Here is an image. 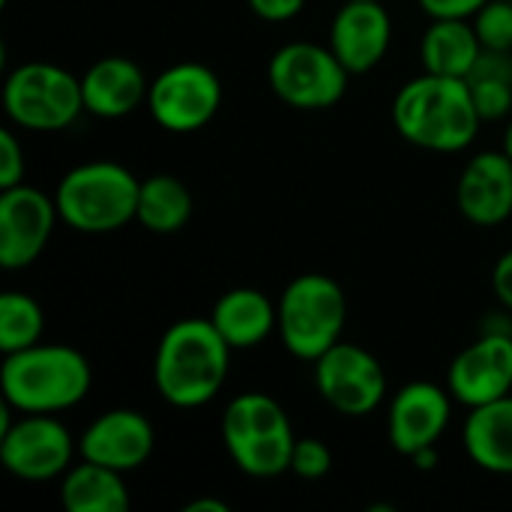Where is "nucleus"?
I'll return each mask as SVG.
<instances>
[{
	"instance_id": "obj_20",
	"label": "nucleus",
	"mask_w": 512,
	"mask_h": 512,
	"mask_svg": "<svg viewBox=\"0 0 512 512\" xmlns=\"http://www.w3.org/2000/svg\"><path fill=\"white\" fill-rule=\"evenodd\" d=\"M462 441L468 459L489 474H512V393L471 408Z\"/></svg>"
},
{
	"instance_id": "obj_34",
	"label": "nucleus",
	"mask_w": 512,
	"mask_h": 512,
	"mask_svg": "<svg viewBox=\"0 0 512 512\" xmlns=\"http://www.w3.org/2000/svg\"><path fill=\"white\" fill-rule=\"evenodd\" d=\"M507 156L512 159V114H510V123H507V129H504V147H501Z\"/></svg>"
},
{
	"instance_id": "obj_15",
	"label": "nucleus",
	"mask_w": 512,
	"mask_h": 512,
	"mask_svg": "<svg viewBox=\"0 0 512 512\" xmlns=\"http://www.w3.org/2000/svg\"><path fill=\"white\" fill-rule=\"evenodd\" d=\"M393 18L381 0H345L330 21L327 45L351 75L372 72L390 51Z\"/></svg>"
},
{
	"instance_id": "obj_22",
	"label": "nucleus",
	"mask_w": 512,
	"mask_h": 512,
	"mask_svg": "<svg viewBox=\"0 0 512 512\" xmlns=\"http://www.w3.org/2000/svg\"><path fill=\"white\" fill-rule=\"evenodd\" d=\"M60 504L66 512H126L129 489L120 471L81 459L63 474Z\"/></svg>"
},
{
	"instance_id": "obj_19",
	"label": "nucleus",
	"mask_w": 512,
	"mask_h": 512,
	"mask_svg": "<svg viewBox=\"0 0 512 512\" xmlns=\"http://www.w3.org/2000/svg\"><path fill=\"white\" fill-rule=\"evenodd\" d=\"M210 321L234 351H252L279 330V309L258 288H231L213 303Z\"/></svg>"
},
{
	"instance_id": "obj_31",
	"label": "nucleus",
	"mask_w": 512,
	"mask_h": 512,
	"mask_svg": "<svg viewBox=\"0 0 512 512\" xmlns=\"http://www.w3.org/2000/svg\"><path fill=\"white\" fill-rule=\"evenodd\" d=\"M492 291H495L498 303L512 312V249L510 252H504V255L495 261V270H492Z\"/></svg>"
},
{
	"instance_id": "obj_2",
	"label": "nucleus",
	"mask_w": 512,
	"mask_h": 512,
	"mask_svg": "<svg viewBox=\"0 0 512 512\" xmlns=\"http://www.w3.org/2000/svg\"><path fill=\"white\" fill-rule=\"evenodd\" d=\"M480 111L471 96L468 78L423 72L399 87L393 99L396 132L432 153L468 150L480 132Z\"/></svg>"
},
{
	"instance_id": "obj_11",
	"label": "nucleus",
	"mask_w": 512,
	"mask_h": 512,
	"mask_svg": "<svg viewBox=\"0 0 512 512\" xmlns=\"http://www.w3.org/2000/svg\"><path fill=\"white\" fill-rule=\"evenodd\" d=\"M321 399L342 417H366L387 396V375L378 357L354 342H336L312 363Z\"/></svg>"
},
{
	"instance_id": "obj_13",
	"label": "nucleus",
	"mask_w": 512,
	"mask_h": 512,
	"mask_svg": "<svg viewBox=\"0 0 512 512\" xmlns=\"http://www.w3.org/2000/svg\"><path fill=\"white\" fill-rule=\"evenodd\" d=\"M453 393L432 381L405 384L387 408V435L396 453L411 459L417 450L438 447L453 417Z\"/></svg>"
},
{
	"instance_id": "obj_26",
	"label": "nucleus",
	"mask_w": 512,
	"mask_h": 512,
	"mask_svg": "<svg viewBox=\"0 0 512 512\" xmlns=\"http://www.w3.org/2000/svg\"><path fill=\"white\" fill-rule=\"evenodd\" d=\"M471 24L486 51H512V0H489Z\"/></svg>"
},
{
	"instance_id": "obj_27",
	"label": "nucleus",
	"mask_w": 512,
	"mask_h": 512,
	"mask_svg": "<svg viewBox=\"0 0 512 512\" xmlns=\"http://www.w3.org/2000/svg\"><path fill=\"white\" fill-rule=\"evenodd\" d=\"M333 468V453L321 438H297L291 453V474L300 480H321Z\"/></svg>"
},
{
	"instance_id": "obj_1",
	"label": "nucleus",
	"mask_w": 512,
	"mask_h": 512,
	"mask_svg": "<svg viewBox=\"0 0 512 512\" xmlns=\"http://www.w3.org/2000/svg\"><path fill=\"white\" fill-rule=\"evenodd\" d=\"M231 345L213 327L210 318H183L174 321L153 357V384L162 402L171 408H204L216 399L228 378Z\"/></svg>"
},
{
	"instance_id": "obj_35",
	"label": "nucleus",
	"mask_w": 512,
	"mask_h": 512,
	"mask_svg": "<svg viewBox=\"0 0 512 512\" xmlns=\"http://www.w3.org/2000/svg\"><path fill=\"white\" fill-rule=\"evenodd\" d=\"M342 3H345V0H342Z\"/></svg>"
},
{
	"instance_id": "obj_9",
	"label": "nucleus",
	"mask_w": 512,
	"mask_h": 512,
	"mask_svg": "<svg viewBox=\"0 0 512 512\" xmlns=\"http://www.w3.org/2000/svg\"><path fill=\"white\" fill-rule=\"evenodd\" d=\"M219 105H222L219 75L195 60H183L162 69L147 90L150 117L174 135H189L204 129L219 114Z\"/></svg>"
},
{
	"instance_id": "obj_25",
	"label": "nucleus",
	"mask_w": 512,
	"mask_h": 512,
	"mask_svg": "<svg viewBox=\"0 0 512 512\" xmlns=\"http://www.w3.org/2000/svg\"><path fill=\"white\" fill-rule=\"evenodd\" d=\"M45 333V312L42 306L24 291H3L0 294V351L15 354L36 342Z\"/></svg>"
},
{
	"instance_id": "obj_18",
	"label": "nucleus",
	"mask_w": 512,
	"mask_h": 512,
	"mask_svg": "<svg viewBox=\"0 0 512 512\" xmlns=\"http://www.w3.org/2000/svg\"><path fill=\"white\" fill-rule=\"evenodd\" d=\"M150 78L132 57H102L81 75L84 111L102 120H117L147 105Z\"/></svg>"
},
{
	"instance_id": "obj_17",
	"label": "nucleus",
	"mask_w": 512,
	"mask_h": 512,
	"mask_svg": "<svg viewBox=\"0 0 512 512\" xmlns=\"http://www.w3.org/2000/svg\"><path fill=\"white\" fill-rule=\"evenodd\" d=\"M459 213L480 228L504 225L512 216V159L504 150L474 153L456 186Z\"/></svg>"
},
{
	"instance_id": "obj_21",
	"label": "nucleus",
	"mask_w": 512,
	"mask_h": 512,
	"mask_svg": "<svg viewBox=\"0 0 512 512\" xmlns=\"http://www.w3.org/2000/svg\"><path fill=\"white\" fill-rule=\"evenodd\" d=\"M483 54V42L471 18H432L420 39L423 72L468 78Z\"/></svg>"
},
{
	"instance_id": "obj_12",
	"label": "nucleus",
	"mask_w": 512,
	"mask_h": 512,
	"mask_svg": "<svg viewBox=\"0 0 512 512\" xmlns=\"http://www.w3.org/2000/svg\"><path fill=\"white\" fill-rule=\"evenodd\" d=\"M60 222L54 195L30 183L0 189V267L24 270L48 246Z\"/></svg>"
},
{
	"instance_id": "obj_16",
	"label": "nucleus",
	"mask_w": 512,
	"mask_h": 512,
	"mask_svg": "<svg viewBox=\"0 0 512 512\" xmlns=\"http://www.w3.org/2000/svg\"><path fill=\"white\" fill-rule=\"evenodd\" d=\"M156 447L153 423L132 408H114L99 414L78 438V456L120 474L141 468Z\"/></svg>"
},
{
	"instance_id": "obj_5",
	"label": "nucleus",
	"mask_w": 512,
	"mask_h": 512,
	"mask_svg": "<svg viewBox=\"0 0 512 512\" xmlns=\"http://www.w3.org/2000/svg\"><path fill=\"white\" fill-rule=\"evenodd\" d=\"M222 441L231 462L252 480L291 471L297 435L285 408L267 393H240L222 411Z\"/></svg>"
},
{
	"instance_id": "obj_28",
	"label": "nucleus",
	"mask_w": 512,
	"mask_h": 512,
	"mask_svg": "<svg viewBox=\"0 0 512 512\" xmlns=\"http://www.w3.org/2000/svg\"><path fill=\"white\" fill-rule=\"evenodd\" d=\"M27 174V159L18 135L12 129H0V189L24 183Z\"/></svg>"
},
{
	"instance_id": "obj_3",
	"label": "nucleus",
	"mask_w": 512,
	"mask_h": 512,
	"mask_svg": "<svg viewBox=\"0 0 512 512\" xmlns=\"http://www.w3.org/2000/svg\"><path fill=\"white\" fill-rule=\"evenodd\" d=\"M93 369L72 345L36 342L24 351L3 354L0 393L18 414H63L90 393Z\"/></svg>"
},
{
	"instance_id": "obj_4",
	"label": "nucleus",
	"mask_w": 512,
	"mask_h": 512,
	"mask_svg": "<svg viewBox=\"0 0 512 512\" xmlns=\"http://www.w3.org/2000/svg\"><path fill=\"white\" fill-rule=\"evenodd\" d=\"M141 180L120 162H81L69 168L57 189L60 222L81 234H111L135 222Z\"/></svg>"
},
{
	"instance_id": "obj_10",
	"label": "nucleus",
	"mask_w": 512,
	"mask_h": 512,
	"mask_svg": "<svg viewBox=\"0 0 512 512\" xmlns=\"http://www.w3.org/2000/svg\"><path fill=\"white\" fill-rule=\"evenodd\" d=\"M78 441L57 414H21L0 429V462L24 483H45L72 468Z\"/></svg>"
},
{
	"instance_id": "obj_24",
	"label": "nucleus",
	"mask_w": 512,
	"mask_h": 512,
	"mask_svg": "<svg viewBox=\"0 0 512 512\" xmlns=\"http://www.w3.org/2000/svg\"><path fill=\"white\" fill-rule=\"evenodd\" d=\"M474 105L483 123L504 120L512 114V57L510 51H486L468 75Z\"/></svg>"
},
{
	"instance_id": "obj_29",
	"label": "nucleus",
	"mask_w": 512,
	"mask_h": 512,
	"mask_svg": "<svg viewBox=\"0 0 512 512\" xmlns=\"http://www.w3.org/2000/svg\"><path fill=\"white\" fill-rule=\"evenodd\" d=\"M489 0H417L429 18H474Z\"/></svg>"
},
{
	"instance_id": "obj_30",
	"label": "nucleus",
	"mask_w": 512,
	"mask_h": 512,
	"mask_svg": "<svg viewBox=\"0 0 512 512\" xmlns=\"http://www.w3.org/2000/svg\"><path fill=\"white\" fill-rule=\"evenodd\" d=\"M303 6H306V0H249V9L258 18L273 21V24L297 18L303 12Z\"/></svg>"
},
{
	"instance_id": "obj_7",
	"label": "nucleus",
	"mask_w": 512,
	"mask_h": 512,
	"mask_svg": "<svg viewBox=\"0 0 512 512\" xmlns=\"http://www.w3.org/2000/svg\"><path fill=\"white\" fill-rule=\"evenodd\" d=\"M3 111L18 129L60 132L84 111L81 78L57 63H21L3 81Z\"/></svg>"
},
{
	"instance_id": "obj_6",
	"label": "nucleus",
	"mask_w": 512,
	"mask_h": 512,
	"mask_svg": "<svg viewBox=\"0 0 512 512\" xmlns=\"http://www.w3.org/2000/svg\"><path fill=\"white\" fill-rule=\"evenodd\" d=\"M279 339L303 363H315L342 339L348 321V300L327 273H300L291 279L276 303Z\"/></svg>"
},
{
	"instance_id": "obj_23",
	"label": "nucleus",
	"mask_w": 512,
	"mask_h": 512,
	"mask_svg": "<svg viewBox=\"0 0 512 512\" xmlns=\"http://www.w3.org/2000/svg\"><path fill=\"white\" fill-rule=\"evenodd\" d=\"M195 213V198L189 186L174 174H150L141 180L138 192V216L147 231L153 234H177L189 225Z\"/></svg>"
},
{
	"instance_id": "obj_32",
	"label": "nucleus",
	"mask_w": 512,
	"mask_h": 512,
	"mask_svg": "<svg viewBox=\"0 0 512 512\" xmlns=\"http://www.w3.org/2000/svg\"><path fill=\"white\" fill-rule=\"evenodd\" d=\"M183 512H231V507L222 501V498H213V495H204V498H195L189 501Z\"/></svg>"
},
{
	"instance_id": "obj_14",
	"label": "nucleus",
	"mask_w": 512,
	"mask_h": 512,
	"mask_svg": "<svg viewBox=\"0 0 512 512\" xmlns=\"http://www.w3.org/2000/svg\"><path fill=\"white\" fill-rule=\"evenodd\" d=\"M447 390L465 408H477L512 393V333H480L462 348L447 372Z\"/></svg>"
},
{
	"instance_id": "obj_33",
	"label": "nucleus",
	"mask_w": 512,
	"mask_h": 512,
	"mask_svg": "<svg viewBox=\"0 0 512 512\" xmlns=\"http://www.w3.org/2000/svg\"><path fill=\"white\" fill-rule=\"evenodd\" d=\"M411 462H414L417 471H435V468H438V447L417 450V453L411 456Z\"/></svg>"
},
{
	"instance_id": "obj_8",
	"label": "nucleus",
	"mask_w": 512,
	"mask_h": 512,
	"mask_svg": "<svg viewBox=\"0 0 512 512\" xmlns=\"http://www.w3.org/2000/svg\"><path fill=\"white\" fill-rule=\"evenodd\" d=\"M273 93L297 111H327L342 102L351 72L330 45L288 42L267 66Z\"/></svg>"
}]
</instances>
